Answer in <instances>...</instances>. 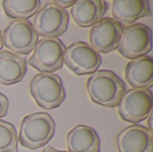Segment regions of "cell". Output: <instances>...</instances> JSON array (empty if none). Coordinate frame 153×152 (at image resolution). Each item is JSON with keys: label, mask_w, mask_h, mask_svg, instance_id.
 Segmentation results:
<instances>
[{"label": "cell", "mask_w": 153, "mask_h": 152, "mask_svg": "<svg viewBox=\"0 0 153 152\" xmlns=\"http://www.w3.org/2000/svg\"><path fill=\"white\" fill-rule=\"evenodd\" d=\"M111 10L113 19L122 25H132L138 19L152 14L148 2L144 0H114Z\"/></svg>", "instance_id": "16"}, {"label": "cell", "mask_w": 153, "mask_h": 152, "mask_svg": "<svg viewBox=\"0 0 153 152\" xmlns=\"http://www.w3.org/2000/svg\"><path fill=\"white\" fill-rule=\"evenodd\" d=\"M27 72L25 56L7 50L0 52V83L12 85L20 82Z\"/></svg>", "instance_id": "15"}, {"label": "cell", "mask_w": 153, "mask_h": 152, "mask_svg": "<svg viewBox=\"0 0 153 152\" xmlns=\"http://www.w3.org/2000/svg\"><path fill=\"white\" fill-rule=\"evenodd\" d=\"M75 0H72V1H63V0H60V1H53V3H55L56 5H58L59 7L65 9V8H67V7H70V6H73L74 4H75Z\"/></svg>", "instance_id": "20"}, {"label": "cell", "mask_w": 153, "mask_h": 152, "mask_svg": "<svg viewBox=\"0 0 153 152\" xmlns=\"http://www.w3.org/2000/svg\"><path fill=\"white\" fill-rule=\"evenodd\" d=\"M107 8L108 4L103 0H79L72 6L70 13L79 27L87 28L102 19Z\"/></svg>", "instance_id": "13"}, {"label": "cell", "mask_w": 153, "mask_h": 152, "mask_svg": "<svg viewBox=\"0 0 153 152\" xmlns=\"http://www.w3.org/2000/svg\"><path fill=\"white\" fill-rule=\"evenodd\" d=\"M39 0H4L2 7L5 15L11 19L27 20L33 16L39 9Z\"/></svg>", "instance_id": "17"}, {"label": "cell", "mask_w": 153, "mask_h": 152, "mask_svg": "<svg viewBox=\"0 0 153 152\" xmlns=\"http://www.w3.org/2000/svg\"><path fill=\"white\" fill-rule=\"evenodd\" d=\"M30 93L36 104L47 110L59 108L65 99L62 80L55 73L35 74L30 82Z\"/></svg>", "instance_id": "3"}, {"label": "cell", "mask_w": 153, "mask_h": 152, "mask_svg": "<svg viewBox=\"0 0 153 152\" xmlns=\"http://www.w3.org/2000/svg\"><path fill=\"white\" fill-rule=\"evenodd\" d=\"M9 100L5 95L0 92V119L4 117L8 112Z\"/></svg>", "instance_id": "19"}, {"label": "cell", "mask_w": 153, "mask_h": 152, "mask_svg": "<svg viewBox=\"0 0 153 152\" xmlns=\"http://www.w3.org/2000/svg\"><path fill=\"white\" fill-rule=\"evenodd\" d=\"M65 47L57 38L39 39L28 64L35 70L45 73H53L62 69Z\"/></svg>", "instance_id": "4"}, {"label": "cell", "mask_w": 153, "mask_h": 152, "mask_svg": "<svg viewBox=\"0 0 153 152\" xmlns=\"http://www.w3.org/2000/svg\"><path fill=\"white\" fill-rule=\"evenodd\" d=\"M3 46H4V41H3V32L0 30V51H1V49L3 48Z\"/></svg>", "instance_id": "22"}, {"label": "cell", "mask_w": 153, "mask_h": 152, "mask_svg": "<svg viewBox=\"0 0 153 152\" xmlns=\"http://www.w3.org/2000/svg\"><path fill=\"white\" fill-rule=\"evenodd\" d=\"M118 152H153V134L147 127L133 125L123 129L116 138Z\"/></svg>", "instance_id": "11"}, {"label": "cell", "mask_w": 153, "mask_h": 152, "mask_svg": "<svg viewBox=\"0 0 153 152\" xmlns=\"http://www.w3.org/2000/svg\"><path fill=\"white\" fill-rule=\"evenodd\" d=\"M0 152H18V135L14 125L0 119Z\"/></svg>", "instance_id": "18"}, {"label": "cell", "mask_w": 153, "mask_h": 152, "mask_svg": "<svg viewBox=\"0 0 153 152\" xmlns=\"http://www.w3.org/2000/svg\"><path fill=\"white\" fill-rule=\"evenodd\" d=\"M68 152H100V140L96 130L89 125H78L66 135Z\"/></svg>", "instance_id": "12"}, {"label": "cell", "mask_w": 153, "mask_h": 152, "mask_svg": "<svg viewBox=\"0 0 153 152\" xmlns=\"http://www.w3.org/2000/svg\"><path fill=\"white\" fill-rule=\"evenodd\" d=\"M101 62L100 54L87 42L75 41L65 47L64 63L77 76L94 73Z\"/></svg>", "instance_id": "7"}, {"label": "cell", "mask_w": 153, "mask_h": 152, "mask_svg": "<svg viewBox=\"0 0 153 152\" xmlns=\"http://www.w3.org/2000/svg\"><path fill=\"white\" fill-rule=\"evenodd\" d=\"M56 131L55 121L46 112H35L23 117L20 125L18 142L28 150L35 151L46 146Z\"/></svg>", "instance_id": "2"}, {"label": "cell", "mask_w": 153, "mask_h": 152, "mask_svg": "<svg viewBox=\"0 0 153 152\" xmlns=\"http://www.w3.org/2000/svg\"><path fill=\"white\" fill-rule=\"evenodd\" d=\"M125 75L133 89H149L153 84V59L143 56L126 65Z\"/></svg>", "instance_id": "14"}, {"label": "cell", "mask_w": 153, "mask_h": 152, "mask_svg": "<svg viewBox=\"0 0 153 152\" xmlns=\"http://www.w3.org/2000/svg\"><path fill=\"white\" fill-rule=\"evenodd\" d=\"M3 41L6 48L16 55H29L38 42V35L28 20L10 22L3 32Z\"/></svg>", "instance_id": "8"}, {"label": "cell", "mask_w": 153, "mask_h": 152, "mask_svg": "<svg viewBox=\"0 0 153 152\" xmlns=\"http://www.w3.org/2000/svg\"><path fill=\"white\" fill-rule=\"evenodd\" d=\"M68 22V13L55 3L48 2L35 13L32 26L38 36L50 39L65 34Z\"/></svg>", "instance_id": "6"}, {"label": "cell", "mask_w": 153, "mask_h": 152, "mask_svg": "<svg viewBox=\"0 0 153 152\" xmlns=\"http://www.w3.org/2000/svg\"><path fill=\"white\" fill-rule=\"evenodd\" d=\"M152 30L143 23H134L124 29L117 50L124 57L134 60L152 50Z\"/></svg>", "instance_id": "9"}, {"label": "cell", "mask_w": 153, "mask_h": 152, "mask_svg": "<svg viewBox=\"0 0 153 152\" xmlns=\"http://www.w3.org/2000/svg\"><path fill=\"white\" fill-rule=\"evenodd\" d=\"M86 90L92 102L101 107L116 108L126 90V85L114 72L100 70L86 82Z\"/></svg>", "instance_id": "1"}, {"label": "cell", "mask_w": 153, "mask_h": 152, "mask_svg": "<svg viewBox=\"0 0 153 152\" xmlns=\"http://www.w3.org/2000/svg\"><path fill=\"white\" fill-rule=\"evenodd\" d=\"M117 107L124 121L137 125L152 112V93L149 89H130L126 90Z\"/></svg>", "instance_id": "5"}, {"label": "cell", "mask_w": 153, "mask_h": 152, "mask_svg": "<svg viewBox=\"0 0 153 152\" xmlns=\"http://www.w3.org/2000/svg\"><path fill=\"white\" fill-rule=\"evenodd\" d=\"M124 26L110 17H103L90 30V45L99 53L107 54L117 49Z\"/></svg>", "instance_id": "10"}, {"label": "cell", "mask_w": 153, "mask_h": 152, "mask_svg": "<svg viewBox=\"0 0 153 152\" xmlns=\"http://www.w3.org/2000/svg\"><path fill=\"white\" fill-rule=\"evenodd\" d=\"M41 152H67L65 151H58V150H56V149H55V148H53V147H51V146H47L46 148H44L43 149V151Z\"/></svg>", "instance_id": "21"}]
</instances>
